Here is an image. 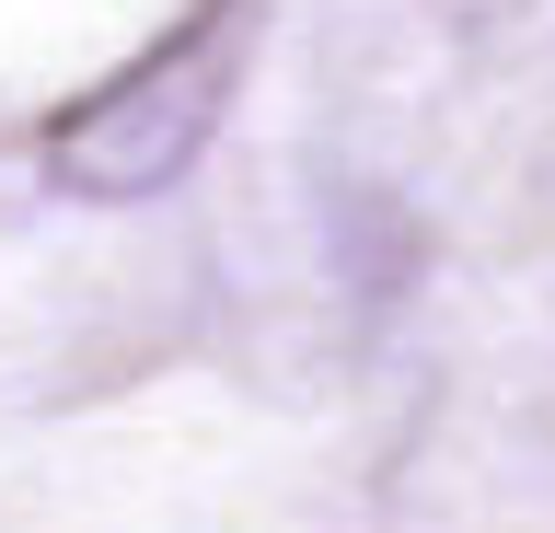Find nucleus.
<instances>
[{
	"mask_svg": "<svg viewBox=\"0 0 555 533\" xmlns=\"http://www.w3.org/2000/svg\"><path fill=\"white\" fill-rule=\"evenodd\" d=\"M232 71H243V0H197L151 59L93 81L47 128V175L69 198H151V186H173L208 151L220 105H232Z\"/></svg>",
	"mask_w": 555,
	"mask_h": 533,
	"instance_id": "f257e3e1",
	"label": "nucleus"
}]
</instances>
